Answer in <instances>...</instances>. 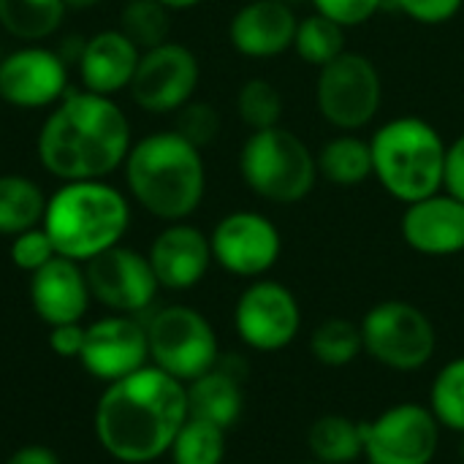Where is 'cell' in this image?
I'll return each mask as SVG.
<instances>
[{"label": "cell", "instance_id": "obj_3", "mask_svg": "<svg viewBox=\"0 0 464 464\" xmlns=\"http://www.w3.org/2000/svg\"><path fill=\"white\" fill-rule=\"evenodd\" d=\"M122 171L133 201L163 223L188 220L207 193L204 155L177 130H158L139 139Z\"/></svg>", "mask_w": 464, "mask_h": 464}, {"label": "cell", "instance_id": "obj_35", "mask_svg": "<svg viewBox=\"0 0 464 464\" xmlns=\"http://www.w3.org/2000/svg\"><path fill=\"white\" fill-rule=\"evenodd\" d=\"M315 11L337 22L340 27H359L370 22L381 8L383 0H313Z\"/></svg>", "mask_w": 464, "mask_h": 464}, {"label": "cell", "instance_id": "obj_7", "mask_svg": "<svg viewBox=\"0 0 464 464\" xmlns=\"http://www.w3.org/2000/svg\"><path fill=\"white\" fill-rule=\"evenodd\" d=\"M364 353L386 370L416 372L427 367L438 351V332L430 315L402 299L372 304L359 321Z\"/></svg>", "mask_w": 464, "mask_h": 464}, {"label": "cell", "instance_id": "obj_45", "mask_svg": "<svg viewBox=\"0 0 464 464\" xmlns=\"http://www.w3.org/2000/svg\"><path fill=\"white\" fill-rule=\"evenodd\" d=\"M234 464H245V462H234Z\"/></svg>", "mask_w": 464, "mask_h": 464}, {"label": "cell", "instance_id": "obj_8", "mask_svg": "<svg viewBox=\"0 0 464 464\" xmlns=\"http://www.w3.org/2000/svg\"><path fill=\"white\" fill-rule=\"evenodd\" d=\"M383 103V79L378 65L362 52H343L318 68L315 106L321 117L340 133L367 128Z\"/></svg>", "mask_w": 464, "mask_h": 464}, {"label": "cell", "instance_id": "obj_18", "mask_svg": "<svg viewBox=\"0 0 464 464\" xmlns=\"http://www.w3.org/2000/svg\"><path fill=\"white\" fill-rule=\"evenodd\" d=\"M400 234L411 250L430 258L464 253V204L446 190L421 201L405 204Z\"/></svg>", "mask_w": 464, "mask_h": 464}, {"label": "cell", "instance_id": "obj_5", "mask_svg": "<svg viewBox=\"0 0 464 464\" xmlns=\"http://www.w3.org/2000/svg\"><path fill=\"white\" fill-rule=\"evenodd\" d=\"M372 177L400 204H413L443 190L446 139L413 114L383 122L372 136Z\"/></svg>", "mask_w": 464, "mask_h": 464}, {"label": "cell", "instance_id": "obj_42", "mask_svg": "<svg viewBox=\"0 0 464 464\" xmlns=\"http://www.w3.org/2000/svg\"><path fill=\"white\" fill-rule=\"evenodd\" d=\"M299 464H324V462H315V459H307V462H299Z\"/></svg>", "mask_w": 464, "mask_h": 464}, {"label": "cell", "instance_id": "obj_14", "mask_svg": "<svg viewBox=\"0 0 464 464\" xmlns=\"http://www.w3.org/2000/svg\"><path fill=\"white\" fill-rule=\"evenodd\" d=\"M84 277L90 296L117 315H136L147 310L160 288L150 258L125 245H114L90 258L84 264Z\"/></svg>", "mask_w": 464, "mask_h": 464}, {"label": "cell", "instance_id": "obj_11", "mask_svg": "<svg viewBox=\"0 0 464 464\" xmlns=\"http://www.w3.org/2000/svg\"><path fill=\"white\" fill-rule=\"evenodd\" d=\"M234 329L239 340L258 353L285 351L302 332L296 294L280 280H250L234 304Z\"/></svg>", "mask_w": 464, "mask_h": 464}, {"label": "cell", "instance_id": "obj_34", "mask_svg": "<svg viewBox=\"0 0 464 464\" xmlns=\"http://www.w3.org/2000/svg\"><path fill=\"white\" fill-rule=\"evenodd\" d=\"M8 256H11V264H14L16 269L33 275V272H38L41 266H46V264L57 256V250H54L49 234L44 231V226H35V228H27V231L11 237V250H8Z\"/></svg>", "mask_w": 464, "mask_h": 464}, {"label": "cell", "instance_id": "obj_17", "mask_svg": "<svg viewBox=\"0 0 464 464\" xmlns=\"http://www.w3.org/2000/svg\"><path fill=\"white\" fill-rule=\"evenodd\" d=\"M147 258L158 277V285L169 291L196 288L207 277L209 266L215 264L209 234L190 226L188 220L169 223L152 239Z\"/></svg>", "mask_w": 464, "mask_h": 464}, {"label": "cell", "instance_id": "obj_26", "mask_svg": "<svg viewBox=\"0 0 464 464\" xmlns=\"http://www.w3.org/2000/svg\"><path fill=\"white\" fill-rule=\"evenodd\" d=\"M68 11L65 0H0V27L27 44L54 35Z\"/></svg>", "mask_w": 464, "mask_h": 464}, {"label": "cell", "instance_id": "obj_15", "mask_svg": "<svg viewBox=\"0 0 464 464\" xmlns=\"http://www.w3.org/2000/svg\"><path fill=\"white\" fill-rule=\"evenodd\" d=\"M68 92V63L60 52L30 44L0 57V101L16 109H46Z\"/></svg>", "mask_w": 464, "mask_h": 464}, {"label": "cell", "instance_id": "obj_44", "mask_svg": "<svg viewBox=\"0 0 464 464\" xmlns=\"http://www.w3.org/2000/svg\"><path fill=\"white\" fill-rule=\"evenodd\" d=\"M283 3H296V0H283Z\"/></svg>", "mask_w": 464, "mask_h": 464}, {"label": "cell", "instance_id": "obj_1", "mask_svg": "<svg viewBox=\"0 0 464 464\" xmlns=\"http://www.w3.org/2000/svg\"><path fill=\"white\" fill-rule=\"evenodd\" d=\"M188 421L185 383L147 364L106 383L95 405V438L117 462L147 464L169 454Z\"/></svg>", "mask_w": 464, "mask_h": 464}, {"label": "cell", "instance_id": "obj_30", "mask_svg": "<svg viewBox=\"0 0 464 464\" xmlns=\"http://www.w3.org/2000/svg\"><path fill=\"white\" fill-rule=\"evenodd\" d=\"M427 408L443 430L464 435V356L446 362L438 370L430 386Z\"/></svg>", "mask_w": 464, "mask_h": 464}, {"label": "cell", "instance_id": "obj_13", "mask_svg": "<svg viewBox=\"0 0 464 464\" xmlns=\"http://www.w3.org/2000/svg\"><path fill=\"white\" fill-rule=\"evenodd\" d=\"M212 258L234 277L258 280L277 266L283 256L280 228L256 209H237L218 220L209 234Z\"/></svg>", "mask_w": 464, "mask_h": 464}, {"label": "cell", "instance_id": "obj_2", "mask_svg": "<svg viewBox=\"0 0 464 464\" xmlns=\"http://www.w3.org/2000/svg\"><path fill=\"white\" fill-rule=\"evenodd\" d=\"M133 147L130 120L109 95L68 90L41 125L35 150L41 166L60 182L106 179L122 169Z\"/></svg>", "mask_w": 464, "mask_h": 464}, {"label": "cell", "instance_id": "obj_29", "mask_svg": "<svg viewBox=\"0 0 464 464\" xmlns=\"http://www.w3.org/2000/svg\"><path fill=\"white\" fill-rule=\"evenodd\" d=\"M169 454L171 464H226V430L188 416Z\"/></svg>", "mask_w": 464, "mask_h": 464}, {"label": "cell", "instance_id": "obj_23", "mask_svg": "<svg viewBox=\"0 0 464 464\" xmlns=\"http://www.w3.org/2000/svg\"><path fill=\"white\" fill-rule=\"evenodd\" d=\"M318 177L340 188H356L372 179V147L370 139L356 133H337L332 136L318 152Z\"/></svg>", "mask_w": 464, "mask_h": 464}, {"label": "cell", "instance_id": "obj_25", "mask_svg": "<svg viewBox=\"0 0 464 464\" xmlns=\"http://www.w3.org/2000/svg\"><path fill=\"white\" fill-rule=\"evenodd\" d=\"M46 196L24 174H0V234L16 237L41 226Z\"/></svg>", "mask_w": 464, "mask_h": 464}, {"label": "cell", "instance_id": "obj_4", "mask_svg": "<svg viewBox=\"0 0 464 464\" xmlns=\"http://www.w3.org/2000/svg\"><path fill=\"white\" fill-rule=\"evenodd\" d=\"M41 226L57 256L87 264L103 250L122 245L130 228V204L106 179H73L46 196Z\"/></svg>", "mask_w": 464, "mask_h": 464}, {"label": "cell", "instance_id": "obj_9", "mask_svg": "<svg viewBox=\"0 0 464 464\" xmlns=\"http://www.w3.org/2000/svg\"><path fill=\"white\" fill-rule=\"evenodd\" d=\"M150 359L171 378L190 383L220 362V345L212 324L188 304H171L147 324Z\"/></svg>", "mask_w": 464, "mask_h": 464}, {"label": "cell", "instance_id": "obj_20", "mask_svg": "<svg viewBox=\"0 0 464 464\" xmlns=\"http://www.w3.org/2000/svg\"><path fill=\"white\" fill-rule=\"evenodd\" d=\"M90 285L79 261L54 256L30 275V304L49 326L79 324L90 304Z\"/></svg>", "mask_w": 464, "mask_h": 464}, {"label": "cell", "instance_id": "obj_10", "mask_svg": "<svg viewBox=\"0 0 464 464\" xmlns=\"http://www.w3.org/2000/svg\"><path fill=\"white\" fill-rule=\"evenodd\" d=\"M440 430L427 405L397 402L362 421L364 459L367 464H432Z\"/></svg>", "mask_w": 464, "mask_h": 464}, {"label": "cell", "instance_id": "obj_31", "mask_svg": "<svg viewBox=\"0 0 464 464\" xmlns=\"http://www.w3.org/2000/svg\"><path fill=\"white\" fill-rule=\"evenodd\" d=\"M117 27L141 49L160 46L171 41V11L160 5L158 0H128L120 8V22Z\"/></svg>", "mask_w": 464, "mask_h": 464}, {"label": "cell", "instance_id": "obj_19", "mask_svg": "<svg viewBox=\"0 0 464 464\" xmlns=\"http://www.w3.org/2000/svg\"><path fill=\"white\" fill-rule=\"evenodd\" d=\"M299 16L283 0H250L228 22L231 46L250 60H269L294 49Z\"/></svg>", "mask_w": 464, "mask_h": 464}, {"label": "cell", "instance_id": "obj_41", "mask_svg": "<svg viewBox=\"0 0 464 464\" xmlns=\"http://www.w3.org/2000/svg\"><path fill=\"white\" fill-rule=\"evenodd\" d=\"M68 3V8H90V5H95L98 0H65Z\"/></svg>", "mask_w": 464, "mask_h": 464}, {"label": "cell", "instance_id": "obj_28", "mask_svg": "<svg viewBox=\"0 0 464 464\" xmlns=\"http://www.w3.org/2000/svg\"><path fill=\"white\" fill-rule=\"evenodd\" d=\"M294 52L307 65L324 68L326 63L337 60L345 52V27H340L337 22L315 11L299 19L296 35H294Z\"/></svg>", "mask_w": 464, "mask_h": 464}, {"label": "cell", "instance_id": "obj_40", "mask_svg": "<svg viewBox=\"0 0 464 464\" xmlns=\"http://www.w3.org/2000/svg\"><path fill=\"white\" fill-rule=\"evenodd\" d=\"M160 5H166L169 11H188V8H196L201 5L204 0H158Z\"/></svg>", "mask_w": 464, "mask_h": 464}, {"label": "cell", "instance_id": "obj_33", "mask_svg": "<svg viewBox=\"0 0 464 464\" xmlns=\"http://www.w3.org/2000/svg\"><path fill=\"white\" fill-rule=\"evenodd\" d=\"M174 114H177L174 130L198 150L212 144L220 133V111L207 101H188Z\"/></svg>", "mask_w": 464, "mask_h": 464}, {"label": "cell", "instance_id": "obj_27", "mask_svg": "<svg viewBox=\"0 0 464 464\" xmlns=\"http://www.w3.org/2000/svg\"><path fill=\"white\" fill-rule=\"evenodd\" d=\"M310 353L318 364H324L329 370H343V367L353 364L364 353L359 324L351 318H340V315L321 321L313 329Z\"/></svg>", "mask_w": 464, "mask_h": 464}, {"label": "cell", "instance_id": "obj_43", "mask_svg": "<svg viewBox=\"0 0 464 464\" xmlns=\"http://www.w3.org/2000/svg\"><path fill=\"white\" fill-rule=\"evenodd\" d=\"M462 459H464V435H462Z\"/></svg>", "mask_w": 464, "mask_h": 464}, {"label": "cell", "instance_id": "obj_37", "mask_svg": "<svg viewBox=\"0 0 464 464\" xmlns=\"http://www.w3.org/2000/svg\"><path fill=\"white\" fill-rule=\"evenodd\" d=\"M443 190L464 204V133L457 136L446 150V171H443Z\"/></svg>", "mask_w": 464, "mask_h": 464}, {"label": "cell", "instance_id": "obj_24", "mask_svg": "<svg viewBox=\"0 0 464 464\" xmlns=\"http://www.w3.org/2000/svg\"><path fill=\"white\" fill-rule=\"evenodd\" d=\"M310 459L324 464H353L364 457L362 421L340 413H326L315 419L307 430Z\"/></svg>", "mask_w": 464, "mask_h": 464}, {"label": "cell", "instance_id": "obj_16", "mask_svg": "<svg viewBox=\"0 0 464 464\" xmlns=\"http://www.w3.org/2000/svg\"><path fill=\"white\" fill-rule=\"evenodd\" d=\"M150 359L147 326L130 315H109L87 326L84 345L79 353L82 367L106 383L120 381L141 367Z\"/></svg>", "mask_w": 464, "mask_h": 464}, {"label": "cell", "instance_id": "obj_38", "mask_svg": "<svg viewBox=\"0 0 464 464\" xmlns=\"http://www.w3.org/2000/svg\"><path fill=\"white\" fill-rule=\"evenodd\" d=\"M84 332H87V326H82V321L79 324L52 326V332H49V348L60 359H79L82 345H84Z\"/></svg>", "mask_w": 464, "mask_h": 464}, {"label": "cell", "instance_id": "obj_22", "mask_svg": "<svg viewBox=\"0 0 464 464\" xmlns=\"http://www.w3.org/2000/svg\"><path fill=\"white\" fill-rule=\"evenodd\" d=\"M234 359L237 356H228V362H218L209 372L185 383L190 419L218 424L226 432L242 419L247 367Z\"/></svg>", "mask_w": 464, "mask_h": 464}, {"label": "cell", "instance_id": "obj_39", "mask_svg": "<svg viewBox=\"0 0 464 464\" xmlns=\"http://www.w3.org/2000/svg\"><path fill=\"white\" fill-rule=\"evenodd\" d=\"M5 464H60V459L46 446H22L8 457Z\"/></svg>", "mask_w": 464, "mask_h": 464}, {"label": "cell", "instance_id": "obj_6", "mask_svg": "<svg viewBox=\"0 0 464 464\" xmlns=\"http://www.w3.org/2000/svg\"><path fill=\"white\" fill-rule=\"evenodd\" d=\"M239 174L258 198L280 207L304 201L321 179L315 152L283 125L250 130L239 150Z\"/></svg>", "mask_w": 464, "mask_h": 464}, {"label": "cell", "instance_id": "obj_21", "mask_svg": "<svg viewBox=\"0 0 464 464\" xmlns=\"http://www.w3.org/2000/svg\"><path fill=\"white\" fill-rule=\"evenodd\" d=\"M139 57L141 49L120 27L90 35L76 63L84 90L114 98L117 92L130 87Z\"/></svg>", "mask_w": 464, "mask_h": 464}, {"label": "cell", "instance_id": "obj_12", "mask_svg": "<svg viewBox=\"0 0 464 464\" xmlns=\"http://www.w3.org/2000/svg\"><path fill=\"white\" fill-rule=\"evenodd\" d=\"M201 79V65L193 49L179 41H166L141 52L130 79V98L150 114H171L193 101Z\"/></svg>", "mask_w": 464, "mask_h": 464}, {"label": "cell", "instance_id": "obj_36", "mask_svg": "<svg viewBox=\"0 0 464 464\" xmlns=\"http://www.w3.org/2000/svg\"><path fill=\"white\" fill-rule=\"evenodd\" d=\"M394 5L419 24H446L462 11L464 0H394Z\"/></svg>", "mask_w": 464, "mask_h": 464}, {"label": "cell", "instance_id": "obj_32", "mask_svg": "<svg viewBox=\"0 0 464 464\" xmlns=\"http://www.w3.org/2000/svg\"><path fill=\"white\" fill-rule=\"evenodd\" d=\"M237 114L250 130H266L283 120V92L275 82L253 76L237 92Z\"/></svg>", "mask_w": 464, "mask_h": 464}]
</instances>
